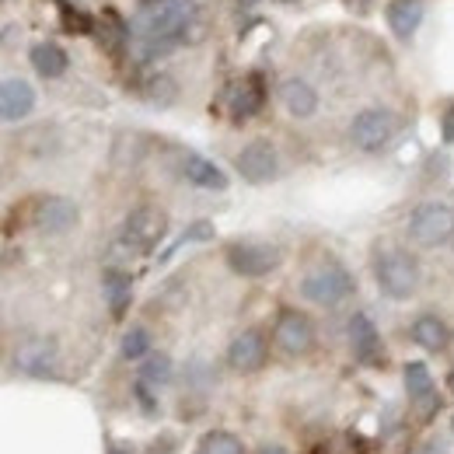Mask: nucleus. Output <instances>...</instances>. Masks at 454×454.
Returning a JSON list of instances; mask_svg holds the SVG:
<instances>
[{"label": "nucleus", "mask_w": 454, "mask_h": 454, "mask_svg": "<svg viewBox=\"0 0 454 454\" xmlns=\"http://www.w3.org/2000/svg\"><path fill=\"white\" fill-rule=\"evenodd\" d=\"M224 262L231 266V273H238L245 280H259L280 266V248L270 241H252V238L231 241L224 248Z\"/></svg>", "instance_id": "nucleus-4"}, {"label": "nucleus", "mask_w": 454, "mask_h": 454, "mask_svg": "<svg viewBox=\"0 0 454 454\" xmlns=\"http://www.w3.org/2000/svg\"><path fill=\"white\" fill-rule=\"evenodd\" d=\"M122 356L126 360H147L151 356V333L144 325L126 329V336H122Z\"/></svg>", "instance_id": "nucleus-24"}, {"label": "nucleus", "mask_w": 454, "mask_h": 454, "mask_svg": "<svg viewBox=\"0 0 454 454\" xmlns=\"http://www.w3.org/2000/svg\"><path fill=\"white\" fill-rule=\"evenodd\" d=\"M133 395H137V402L144 405V412H158V402H154V395H151V385H147L144 378H137V385H133Z\"/></svg>", "instance_id": "nucleus-26"}, {"label": "nucleus", "mask_w": 454, "mask_h": 454, "mask_svg": "<svg viewBox=\"0 0 454 454\" xmlns=\"http://www.w3.org/2000/svg\"><path fill=\"white\" fill-rule=\"evenodd\" d=\"M77 217H81V210H77V203L67 200V196H43V200L35 203V210H32V224H35L39 234H46V238L67 234L70 227L77 224Z\"/></svg>", "instance_id": "nucleus-10"}, {"label": "nucleus", "mask_w": 454, "mask_h": 454, "mask_svg": "<svg viewBox=\"0 0 454 454\" xmlns=\"http://www.w3.org/2000/svg\"><path fill=\"white\" fill-rule=\"evenodd\" d=\"M59 364V349L53 340L46 336H32V340L18 342L14 353H11V367L18 374H28V378H53Z\"/></svg>", "instance_id": "nucleus-6"}, {"label": "nucleus", "mask_w": 454, "mask_h": 454, "mask_svg": "<svg viewBox=\"0 0 454 454\" xmlns=\"http://www.w3.org/2000/svg\"><path fill=\"white\" fill-rule=\"evenodd\" d=\"M451 248H454V234H451Z\"/></svg>", "instance_id": "nucleus-35"}, {"label": "nucleus", "mask_w": 454, "mask_h": 454, "mask_svg": "<svg viewBox=\"0 0 454 454\" xmlns=\"http://www.w3.org/2000/svg\"><path fill=\"white\" fill-rule=\"evenodd\" d=\"M241 4H255V0H241Z\"/></svg>", "instance_id": "nucleus-34"}, {"label": "nucleus", "mask_w": 454, "mask_h": 454, "mask_svg": "<svg viewBox=\"0 0 454 454\" xmlns=\"http://www.w3.org/2000/svg\"><path fill=\"white\" fill-rule=\"evenodd\" d=\"M451 427H454V419H451Z\"/></svg>", "instance_id": "nucleus-37"}, {"label": "nucleus", "mask_w": 454, "mask_h": 454, "mask_svg": "<svg viewBox=\"0 0 454 454\" xmlns=\"http://www.w3.org/2000/svg\"><path fill=\"white\" fill-rule=\"evenodd\" d=\"M147 454H171V444H154Z\"/></svg>", "instance_id": "nucleus-30"}, {"label": "nucleus", "mask_w": 454, "mask_h": 454, "mask_svg": "<svg viewBox=\"0 0 454 454\" xmlns=\"http://www.w3.org/2000/svg\"><path fill=\"white\" fill-rule=\"evenodd\" d=\"M349 346H353V356H356L360 364H367V367L385 364L381 333H378V325L371 322V315H364V311H356V315L349 318Z\"/></svg>", "instance_id": "nucleus-12"}, {"label": "nucleus", "mask_w": 454, "mask_h": 454, "mask_svg": "<svg viewBox=\"0 0 454 454\" xmlns=\"http://www.w3.org/2000/svg\"><path fill=\"white\" fill-rule=\"evenodd\" d=\"M419 454H448V448H444L441 441H434V444H427V448H423Z\"/></svg>", "instance_id": "nucleus-28"}, {"label": "nucleus", "mask_w": 454, "mask_h": 454, "mask_svg": "<svg viewBox=\"0 0 454 454\" xmlns=\"http://www.w3.org/2000/svg\"><path fill=\"white\" fill-rule=\"evenodd\" d=\"M409 238L423 248H437L444 241H451L454 234V210L444 203H419L412 214H409Z\"/></svg>", "instance_id": "nucleus-5"}, {"label": "nucleus", "mask_w": 454, "mask_h": 454, "mask_svg": "<svg viewBox=\"0 0 454 454\" xmlns=\"http://www.w3.org/2000/svg\"><path fill=\"white\" fill-rule=\"evenodd\" d=\"M35 109V88L25 77H4L0 84V115L4 122H21Z\"/></svg>", "instance_id": "nucleus-14"}, {"label": "nucleus", "mask_w": 454, "mask_h": 454, "mask_svg": "<svg viewBox=\"0 0 454 454\" xmlns=\"http://www.w3.org/2000/svg\"><path fill=\"white\" fill-rule=\"evenodd\" d=\"M171 356L168 353H151L147 360H144V371H140V378L151 385V388H161V385H168L171 381Z\"/></svg>", "instance_id": "nucleus-23"}, {"label": "nucleus", "mask_w": 454, "mask_h": 454, "mask_svg": "<svg viewBox=\"0 0 454 454\" xmlns=\"http://www.w3.org/2000/svg\"><path fill=\"white\" fill-rule=\"evenodd\" d=\"M441 133H444V140L451 144L454 140V102L444 109V119H441Z\"/></svg>", "instance_id": "nucleus-27"}, {"label": "nucleus", "mask_w": 454, "mask_h": 454, "mask_svg": "<svg viewBox=\"0 0 454 454\" xmlns=\"http://www.w3.org/2000/svg\"><path fill=\"white\" fill-rule=\"evenodd\" d=\"M448 385H451V392H454V371L448 374Z\"/></svg>", "instance_id": "nucleus-33"}, {"label": "nucleus", "mask_w": 454, "mask_h": 454, "mask_svg": "<svg viewBox=\"0 0 454 454\" xmlns=\"http://www.w3.org/2000/svg\"><path fill=\"white\" fill-rule=\"evenodd\" d=\"M28 63L35 67V74L39 77H46V81H57L67 74V67H70V57H67V50L59 46V43H35L32 50H28Z\"/></svg>", "instance_id": "nucleus-17"}, {"label": "nucleus", "mask_w": 454, "mask_h": 454, "mask_svg": "<svg viewBox=\"0 0 454 454\" xmlns=\"http://www.w3.org/2000/svg\"><path fill=\"white\" fill-rule=\"evenodd\" d=\"M137 4H144V7H151V4H161V0H137Z\"/></svg>", "instance_id": "nucleus-32"}, {"label": "nucleus", "mask_w": 454, "mask_h": 454, "mask_svg": "<svg viewBox=\"0 0 454 454\" xmlns=\"http://www.w3.org/2000/svg\"><path fill=\"white\" fill-rule=\"evenodd\" d=\"M200 454H245V448H241V441H238L234 434L214 430V434H207V437H203Z\"/></svg>", "instance_id": "nucleus-25"}, {"label": "nucleus", "mask_w": 454, "mask_h": 454, "mask_svg": "<svg viewBox=\"0 0 454 454\" xmlns=\"http://www.w3.org/2000/svg\"><path fill=\"white\" fill-rule=\"evenodd\" d=\"M405 392H409V398H416V402H427V405L441 402V398H434V378H430L427 364H419V360L405 364Z\"/></svg>", "instance_id": "nucleus-21"}, {"label": "nucleus", "mask_w": 454, "mask_h": 454, "mask_svg": "<svg viewBox=\"0 0 454 454\" xmlns=\"http://www.w3.org/2000/svg\"><path fill=\"white\" fill-rule=\"evenodd\" d=\"M423 14H427V4L423 0H392L385 7V21L395 32L398 43H409L416 35V28L423 25Z\"/></svg>", "instance_id": "nucleus-15"}, {"label": "nucleus", "mask_w": 454, "mask_h": 454, "mask_svg": "<svg viewBox=\"0 0 454 454\" xmlns=\"http://www.w3.org/2000/svg\"><path fill=\"white\" fill-rule=\"evenodd\" d=\"M262 102H266V84H262L259 74H248V77L241 81L238 95H234V115H238V119H248V115H255L262 109Z\"/></svg>", "instance_id": "nucleus-19"}, {"label": "nucleus", "mask_w": 454, "mask_h": 454, "mask_svg": "<svg viewBox=\"0 0 454 454\" xmlns=\"http://www.w3.org/2000/svg\"><path fill=\"white\" fill-rule=\"evenodd\" d=\"M286 4H294V0H286Z\"/></svg>", "instance_id": "nucleus-36"}, {"label": "nucleus", "mask_w": 454, "mask_h": 454, "mask_svg": "<svg viewBox=\"0 0 454 454\" xmlns=\"http://www.w3.org/2000/svg\"><path fill=\"white\" fill-rule=\"evenodd\" d=\"M402 129V119L392 109H381V106H367L349 119L346 126V137L353 144V151L360 154H378L381 147H388L395 140V133Z\"/></svg>", "instance_id": "nucleus-3"}, {"label": "nucleus", "mask_w": 454, "mask_h": 454, "mask_svg": "<svg viewBox=\"0 0 454 454\" xmlns=\"http://www.w3.org/2000/svg\"><path fill=\"white\" fill-rule=\"evenodd\" d=\"M409 336H412L416 346H423L427 353H444V349L451 346V329H448V322L437 318V315H419V318L412 322Z\"/></svg>", "instance_id": "nucleus-16"}, {"label": "nucleus", "mask_w": 454, "mask_h": 454, "mask_svg": "<svg viewBox=\"0 0 454 454\" xmlns=\"http://www.w3.org/2000/svg\"><path fill=\"white\" fill-rule=\"evenodd\" d=\"M259 454H286L284 448H277V444H266V448H259Z\"/></svg>", "instance_id": "nucleus-29"}, {"label": "nucleus", "mask_w": 454, "mask_h": 454, "mask_svg": "<svg viewBox=\"0 0 454 454\" xmlns=\"http://www.w3.org/2000/svg\"><path fill=\"white\" fill-rule=\"evenodd\" d=\"M102 290H106V301H109V315L113 318H122L126 308H129V273L122 270H106L102 277Z\"/></svg>", "instance_id": "nucleus-20"}, {"label": "nucleus", "mask_w": 454, "mask_h": 454, "mask_svg": "<svg viewBox=\"0 0 454 454\" xmlns=\"http://www.w3.org/2000/svg\"><path fill=\"white\" fill-rule=\"evenodd\" d=\"M109 454H133V451H129V448H119V444H115V448Z\"/></svg>", "instance_id": "nucleus-31"}, {"label": "nucleus", "mask_w": 454, "mask_h": 454, "mask_svg": "<svg viewBox=\"0 0 454 454\" xmlns=\"http://www.w3.org/2000/svg\"><path fill=\"white\" fill-rule=\"evenodd\" d=\"M270 356V342L262 329H241L227 346V364L238 374H255Z\"/></svg>", "instance_id": "nucleus-11"}, {"label": "nucleus", "mask_w": 454, "mask_h": 454, "mask_svg": "<svg viewBox=\"0 0 454 454\" xmlns=\"http://www.w3.org/2000/svg\"><path fill=\"white\" fill-rule=\"evenodd\" d=\"M7 4H11V0H7Z\"/></svg>", "instance_id": "nucleus-38"}, {"label": "nucleus", "mask_w": 454, "mask_h": 454, "mask_svg": "<svg viewBox=\"0 0 454 454\" xmlns=\"http://www.w3.org/2000/svg\"><path fill=\"white\" fill-rule=\"evenodd\" d=\"M182 175L196 185V189H210V192H224L227 189V175L214 161L200 158V154H185L182 158Z\"/></svg>", "instance_id": "nucleus-18"}, {"label": "nucleus", "mask_w": 454, "mask_h": 454, "mask_svg": "<svg viewBox=\"0 0 454 454\" xmlns=\"http://www.w3.org/2000/svg\"><path fill=\"white\" fill-rule=\"evenodd\" d=\"M374 284L381 286L385 297L392 301H409L419 286V262L405 252V248H395V245H381L374 252Z\"/></svg>", "instance_id": "nucleus-1"}, {"label": "nucleus", "mask_w": 454, "mask_h": 454, "mask_svg": "<svg viewBox=\"0 0 454 454\" xmlns=\"http://www.w3.org/2000/svg\"><path fill=\"white\" fill-rule=\"evenodd\" d=\"M234 171L248 182V185H266L280 175V158H277V147L266 144V140H252L245 144L238 154H234Z\"/></svg>", "instance_id": "nucleus-8"}, {"label": "nucleus", "mask_w": 454, "mask_h": 454, "mask_svg": "<svg viewBox=\"0 0 454 454\" xmlns=\"http://www.w3.org/2000/svg\"><path fill=\"white\" fill-rule=\"evenodd\" d=\"M273 342L286 356H304L315 346V322L297 308H284L277 315V325H273Z\"/></svg>", "instance_id": "nucleus-7"}, {"label": "nucleus", "mask_w": 454, "mask_h": 454, "mask_svg": "<svg viewBox=\"0 0 454 454\" xmlns=\"http://www.w3.org/2000/svg\"><path fill=\"white\" fill-rule=\"evenodd\" d=\"M356 290L353 273L342 262H318L301 277V297L318 308H340Z\"/></svg>", "instance_id": "nucleus-2"}, {"label": "nucleus", "mask_w": 454, "mask_h": 454, "mask_svg": "<svg viewBox=\"0 0 454 454\" xmlns=\"http://www.w3.org/2000/svg\"><path fill=\"white\" fill-rule=\"evenodd\" d=\"M277 98L286 109V115H294V119H311V115L318 113V106H322L318 91L304 77H284L280 88H277Z\"/></svg>", "instance_id": "nucleus-13"}, {"label": "nucleus", "mask_w": 454, "mask_h": 454, "mask_svg": "<svg viewBox=\"0 0 454 454\" xmlns=\"http://www.w3.org/2000/svg\"><path fill=\"white\" fill-rule=\"evenodd\" d=\"M165 231H168V217L158 207H137L122 221V241L140 248V252H147L165 238Z\"/></svg>", "instance_id": "nucleus-9"}, {"label": "nucleus", "mask_w": 454, "mask_h": 454, "mask_svg": "<svg viewBox=\"0 0 454 454\" xmlns=\"http://www.w3.org/2000/svg\"><path fill=\"white\" fill-rule=\"evenodd\" d=\"M140 95H144L151 106H171L175 95H178V88H175V81H171L168 74H151V77H144Z\"/></svg>", "instance_id": "nucleus-22"}]
</instances>
